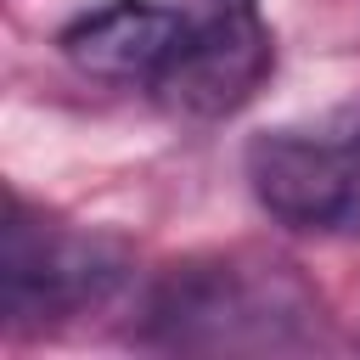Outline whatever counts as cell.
Here are the masks:
<instances>
[{
  "instance_id": "3",
  "label": "cell",
  "mask_w": 360,
  "mask_h": 360,
  "mask_svg": "<svg viewBox=\"0 0 360 360\" xmlns=\"http://www.w3.org/2000/svg\"><path fill=\"white\" fill-rule=\"evenodd\" d=\"M129 276V248L112 231L51 219L45 208L6 197L0 225V304L17 332L56 326L68 315H84L118 292Z\"/></svg>"
},
{
  "instance_id": "4",
  "label": "cell",
  "mask_w": 360,
  "mask_h": 360,
  "mask_svg": "<svg viewBox=\"0 0 360 360\" xmlns=\"http://www.w3.org/2000/svg\"><path fill=\"white\" fill-rule=\"evenodd\" d=\"M276 73V28L264 22L259 0H202L186 11L169 62L158 68L152 90L180 118H231L242 112Z\"/></svg>"
},
{
  "instance_id": "5",
  "label": "cell",
  "mask_w": 360,
  "mask_h": 360,
  "mask_svg": "<svg viewBox=\"0 0 360 360\" xmlns=\"http://www.w3.org/2000/svg\"><path fill=\"white\" fill-rule=\"evenodd\" d=\"M180 22H186V11H169L158 0H101L90 11H79L56 34V45L90 79L152 84L158 68L169 62L174 39H180Z\"/></svg>"
},
{
  "instance_id": "2",
  "label": "cell",
  "mask_w": 360,
  "mask_h": 360,
  "mask_svg": "<svg viewBox=\"0 0 360 360\" xmlns=\"http://www.w3.org/2000/svg\"><path fill=\"white\" fill-rule=\"evenodd\" d=\"M242 163L276 225L360 242V101L259 129Z\"/></svg>"
},
{
  "instance_id": "1",
  "label": "cell",
  "mask_w": 360,
  "mask_h": 360,
  "mask_svg": "<svg viewBox=\"0 0 360 360\" xmlns=\"http://www.w3.org/2000/svg\"><path fill=\"white\" fill-rule=\"evenodd\" d=\"M135 343L169 354H298L326 343V304L292 259L259 248L191 253L146 287Z\"/></svg>"
}]
</instances>
